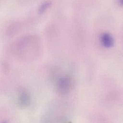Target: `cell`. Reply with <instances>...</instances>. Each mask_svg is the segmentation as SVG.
<instances>
[{
    "label": "cell",
    "instance_id": "cell-2",
    "mask_svg": "<svg viewBox=\"0 0 123 123\" xmlns=\"http://www.w3.org/2000/svg\"><path fill=\"white\" fill-rule=\"evenodd\" d=\"M19 104L22 107L27 106L30 102V98L28 95L25 92L22 93L19 97Z\"/></svg>",
    "mask_w": 123,
    "mask_h": 123
},
{
    "label": "cell",
    "instance_id": "cell-3",
    "mask_svg": "<svg viewBox=\"0 0 123 123\" xmlns=\"http://www.w3.org/2000/svg\"><path fill=\"white\" fill-rule=\"evenodd\" d=\"M120 3L122 5H123V0H120Z\"/></svg>",
    "mask_w": 123,
    "mask_h": 123
},
{
    "label": "cell",
    "instance_id": "cell-1",
    "mask_svg": "<svg viewBox=\"0 0 123 123\" xmlns=\"http://www.w3.org/2000/svg\"><path fill=\"white\" fill-rule=\"evenodd\" d=\"M100 40L102 45L106 48H110L113 45V39L108 33H104L101 35Z\"/></svg>",
    "mask_w": 123,
    "mask_h": 123
}]
</instances>
